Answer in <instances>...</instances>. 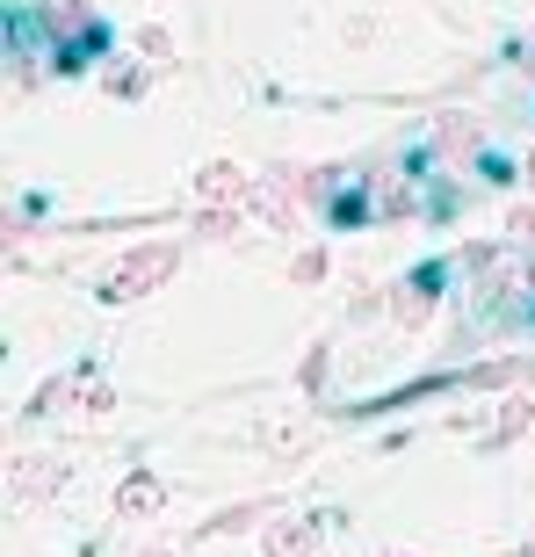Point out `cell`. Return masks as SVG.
<instances>
[{"instance_id":"cell-2","label":"cell","mask_w":535,"mask_h":557,"mask_svg":"<svg viewBox=\"0 0 535 557\" xmlns=\"http://www.w3.org/2000/svg\"><path fill=\"white\" fill-rule=\"evenodd\" d=\"M311 550V529H275L268 536V557H304Z\"/></svg>"},{"instance_id":"cell-3","label":"cell","mask_w":535,"mask_h":557,"mask_svg":"<svg viewBox=\"0 0 535 557\" xmlns=\"http://www.w3.org/2000/svg\"><path fill=\"white\" fill-rule=\"evenodd\" d=\"M152 557H160V550H152Z\"/></svg>"},{"instance_id":"cell-1","label":"cell","mask_w":535,"mask_h":557,"mask_svg":"<svg viewBox=\"0 0 535 557\" xmlns=\"http://www.w3.org/2000/svg\"><path fill=\"white\" fill-rule=\"evenodd\" d=\"M167 268H174V246H152V254L123 261V268L109 275V297H138V290H152V283H160Z\"/></svg>"}]
</instances>
